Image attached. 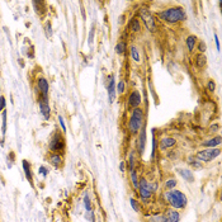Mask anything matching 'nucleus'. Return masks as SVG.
<instances>
[{
  "mask_svg": "<svg viewBox=\"0 0 222 222\" xmlns=\"http://www.w3.org/2000/svg\"><path fill=\"white\" fill-rule=\"evenodd\" d=\"M196 48L198 50V52H199V53H203V55H204V52H206V50H207V45L204 43V42H203V41H200V42H198V43H197Z\"/></svg>",
  "mask_w": 222,
  "mask_h": 222,
  "instance_id": "28",
  "label": "nucleus"
},
{
  "mask_svg": "<svg viewBox=\"0 0 222 222\" xmlns=\"http://www.w3.org/2000/svg\"><path fill=\"white\" fill-rule=\"evenodd\" d=\"M116 91L119 93V94L125 93V81H123V80H121V81L116 85Z\"/></svg>",
  "mask_w": 222,
  "mask_h": 222,
  "instance_id": "31",
  "label": "nucleus"
},
{
  "mask_svg": "<svg viewBox=\"0 0 222 222\" xmlns=\"http://www.w3.org/2000/svg\"><path fill=\"white\" fill-rule=\"evenodd\" d=\"M84 206H85V210L87 211H91V200H90L88 192L84 194Z\"/></svg>",
  "mask_w": 222,
  "mask_h": 222,
  "instance_id": "24",
  "label": "nucleus"
},
{
  "mask_svg": "<svg viewBox=\"0 0 222 222\" xmlns=\"http://www.w3.org/2000/svg\"><path fill=\"white\" fill-rule=\"evenodd\" d=\"M23 169H24V174H26L27 180L29 183H32V169H31L29 162L27 160H23Z\"/></svg>",
  "mask_w": 222,
  "mask_h": 222,
  "instance_id": "21",
  "label": "nucleus"
},
{
  "mask_svg": "<svg viewBox=\"0 0 222 222\" xmlns=\"http://www.w3.org/2000/svg\"><path fill=\"white\" fill-rule=\"evenodd\" d=\"M178 173H179V175H180L183 179H185L188 183H193V180H194L193 173H192L190 170H188V169H179Z\"/></svg>",
  "mask_w": 222,
  "mask_h": 222,
  "instance_id": "17",
  "label": "nucleus"
},
{
  "mask_svg": "<svg viewBox=\"0 0 222 222\" xmlns=\"http://www.w3.org/2000/svg\"><path fill=\"white\" fill-rule=\"evenodd\" d=\"M185 45H187L188 51L193 52L196 50V46H197V37H196V36H193V34L188 36L187 39H185Z\"/></svg>",
  "mask_w": 222,
  "mask_h": 222,
  "instance_id": "15",
  "label": "nucleus"
},
{
  "mask_svg": "<svg viewBox=\"0 0 222 222\" xmlns=\"http://www.w3.org/2000/svg\"><path fill=\"white\" fill-rule=\"evenodd\" d=\"M37 87H38V90L41 91V98L43 99H48V89H50V85H48V81L46 80L45 77H39L37 80Z\"/></svg>",
  "mask_w": 222,
  "mask_h": 222,
  "instance_id": "12",
  "label": "nucleus"
},
{
  "mask_svg": "<svg viewBox=\"0 0 222 222\" xmlns=\"http://www.w3.org/2000/svg\"><path fill=\"white\" fill-rule=\"evenodd\" d=\"M38 105H39V112H41V114L45 117V119L48 121L50 117H51V108H50V104H48V99L39 98Z\"/></svg>",
  "mask_w": 222,
  "mask_h": 222,
  "instance_id": "11",
  "label": "nucleus"
},
{
  "mask_svg": "<svg viewBox=\"0 0 222 222\" xmlns=\"http://www.w3.org/2000/svg\"><path fill=\"white\" fill-rule=\"evenodd\" d=\"M214 41H216V46H217V51L220 52L221 51V45H220V39H218V36L214 34Z\"/></svg>",
  "mask_w": 222,
  "mask_h": 222,
  "instance_id": "39",
  "label": "nucleus"
},
{
  "mask_svg": "<svg viewBox=\"0 0 222 222\" xmlns=\"http://www.w3.org/2000/svg\"><path fill=\"white\" fill-rule=\"evenodd\" d=\"M5 105H6V100L2 95V97H0V111H4L5 109Z\"/></svg>",
  "mask_w": 222,
  "mask_h": 222,
  "instance_id": "37",
  "label": "nucleus"
},
{
  "mask_svg": "<svg viewBox=\"0 0 222 222\" xmlns=\"http://www.w3.org/2000/svg\"><path fill=\"white\" fill-rule=\"evenodd\" d=\"M138 189H140V197L144 202H147V200L152 197L154 188L146 179H141L138 182Z\"/></svg>",
  "mask_w": 222,
  "mask_h": 222,
  "instance_id": "8",
  "label": "nucleus"
},
{
  "mask_svg": "<svg viewBox=\"0 0 222 222\" xmlns=\"http://www.w3.org/2000/svg\"><path fill=\"white\" fill-rule=\"evenodd\" d=\"M188 160H189L188 162L190 164V165H192V166H194V168H200V165H202V164H200V161L196 160V159H194V157H192V156L189 157V159H188Z\"/></svg>",
  "mask_w": 222,
  "mask_h": 222,
  "instance_id": "32",
  "label": "nucleus"
},
{
  "mask_svg": "<svg viewBox=\"0 0 222 222\" xmlns=\"http://www.w3.org/2000/svg\"><path fill=\"white\" fill-rule=\"evenodd\" d=\"M131 180H132V184L133 187L137 189L138 188V178H137V173H136V170H131Z\"/></svg>",
  "mask_w": 222,
  "mask_h": 222,
  "instance_id": "25",
  "label": "nucleus"
},
{
  "mask_svg": "<svg viewBox=\"0 0 222 222\" xmlns=\"http://www.w3.org/2000/svg\"><path fill=\"white\" fill-rule=\"evenodd\" d=\"M194 63H196V66H197L198 69H203V67H206V65H207V57H206L203 53H198V55L196 56Z\"/></svg>",
  "mask_w": 222,
  "mask_h": 222,
  "instance_id": "19",
  "label": "nucleus"
},
{
  "mask_svg": "<svg viewBox=\"0 0 222 222\" xmlns=\"http://www.w3.org/2000/svg\"><path fill=\"white\" fill-rule=\"evenodd\" d=\"M50 162L52 164L55 168H60L62 165V156L60 154H53L50 157Z\"/></svg>",
  "mask_w": 222,
  "mask_h": 222,
  "instance_id": "20",
  "label": "nucleus"
},
{
  "mask_svg": "<svg viewBox=\"0 0 222 222\" xmlns=\"http://www.w3.org/2000/svg\"><path fill=\"white\" fill-rule=\"evenodd\" d=\"M128 29H130L131 32H135L137 33L141 31V23H140V19L137 18H132L130 20V23H128Z\"/></svg>",
  "mask_w": 222,
  "mask_h": 222,
  "instance_id": "18",
  "label": "nucleus"
},
{
  "mask_svg": "<svg viewBox=\"0 0 222 222\" xmlns=\"http://www.w3.org/2000/svg\"><path fill=\"white\" fill-rule=\"evenodd\" d=\"M130 55H131L132 60H133L135 62H140V61H141L140 51H138V48L136 47V46H131V47H130Z\"/></svg>",
  "mask_w": 222,
  "mask_h": 222,
  "instance_id": "22",
  "label": "nucleus"
},
{
  "mask_svg": "<svg viewBox=\"0 0 222 222\" xmlns=\"http://www.w3.org/2000/svg\"><path fill=\"white\" fill-rule=\"evenodd\" d=\"M59 123H60V126H61V128H62V131L65 132V131H66V125H65V121H63V118H62L61 116H59Z\"/></svg>",
  "mask_w": 222,
  "mask_h": 222,
  "instance_id": "38",
  "label": "nucleus"
},
{
  "mask_svg": "<svg viewBox=\"0 0 222 222\" xmlns=\"http://www.w3.org/2000/svg\"><path fill=\"white\" fill-rule=\"evenodd\" d=\"M157 17L169 24H175L187 19V13L182 6H171L165 10L157 12Z\"/></svg>",
  "mask_w": 222,
  "mask_h": 222,
  "instance_id": "1",
  "label": "nucleus"
},
{
  "mask_svg": "<svg viewBox=\"0 0 222 222\" xmlns=\"http://www.w3.org/2000/svg\"><path fill=\"white\" fill-rule=\"evenodd\" d=\"M119 170L122 171V173L125 171V161H121V162H119Z\"/></svg>",
  "mask_w": 222,
  "mask_h": 222,
  "instance_id": "40",
  "label": "nucleus"
},
{
  "mask_svg": "<svg viewBox=\"0 0 222 222\" xmlns=\"http://www.w3.org/2000/svg\"><path fill=\"white\" fill-rule=\"evenodd\" d=\"M156 154V138H155V130H152V150H151V160H155Z\"/></svg>",
  "mask_w": 222,
  "mask_h": 222,
  "instance_id": "27",
  "label": "nucleus"
},
{
  "mask_svg": "<svg viewBox=\"0 0 222 222\" xmlns=\"http://www.w3.org/2000/svg\"><path fill=\"white\" fill-rule=\"evenodd\" d=\"M218 128H220L218 125H213V126H211L210 130H211V131H216V130H218Z\"/></svg>",
  "mask_w": 222,
  "mask_h": 222,
  "instance_id": "41",
  "label": "nucleus"
},
{
  "mask_svg": "<svg viewBox=\"0 0 222 222\" xmlns=\"http://www.w3.org/2000/svg\"><path fill=\"white\" fill-rule=\"evenodd\" d=\"M105 87H107V91H108V100L112 104L114 102V99H116V81H114L113 75H109L107 77Z\"/></svg>",
  "mask_w": 222,
  "mask_h": 222,
  "instance_id": "9",
  "label": "nucleus"
},
{
  "mask_svg": "<svg viewBox=\"0 0 222 222\" xmlns=\"http://www.w3.org/2000/svg\"><path fill=\"white\" fill-rule=\"evenodd\" d=\"M65 149V137L61 135V132H55L50 140V150L56 154L63 151Z\"/></svg>",
  "mask_w": 222,
  "mask_h": 222,
  "instance_id": "5",
  "label": "nucleus"
},
{
  "mask_svg": "<svg viewBox=\"0 0 222 222\" xmlns=\"http://www.w3.org/2000/svg\"><path fill=\"white\" fill-rule=\"evenodd\" d=\"M175 144H176V140L174 137H164L160 140V149L166 150L169 147H173Z\"/></svg>",
  "mask_w": 222,
  "mask_h": 222,
  "instance_id": "14",
  "label": "nucleus"
},
{
  "mask_svg": "<svg viewBox=\"0 0 222 222\" xmlns=\"http://www.w3.org/2000/svg\"><path fill=\"white\" fill-rule=\"evenodd\" d=\"M145 145H146V130H145V125H144L142 128L140 130V136H138V141H137L138 152L141 155L145 152Z\"/></svg>",
  "mask_w": 222,
  "mask_h": 222,
  "instance_id": "13",
  "label": "nucleus"
},
{
  "mask_svg": "<svg viewBox=\"0 0 222 222\" xmlns=\"http://www.w3.org/2000/svg\"><path fill=\"white\" fill-rule=\"evenodd\" d=\"M6 132V111H3V125H2V133L3 136H5Z\"/></svg>",
  "mask_w": 222,
  "mask_h": 222,
  "instance_id": "29",
  "label": "nucleus"
},
{
  "mask_svg": "<svg viewBox=\"0 0 222 222\" xmlns=\"http://www.w3.org/2000/svg\"><path fill=\"white\" fill-rule=\"evenodd\" d=\"M144 119H145V113L141 108H135L132 111L130 122H128V131L132 135L138 133L140 130L144 126Z\"/></svg>",
  "mask_w": 222,
  "mask_h": 222,
  "instance_id": "3",
  "label": "nucleus"
},
{
  "mask_svg": "<svg viewBox=\"0 0 222 222\" xmlns=\"http://www.w3.org/2000/svg\"><path fill=\"white\" fill-rule=\"evenodd\" d=\"M221 145V136H216L213 138H210L203 142V146L204 147H208V149H214L216 146Z\"/></svg>",
  "mask_w": 222,
  "mask_h": 222,
  "instance_id": "16",
  "label": "nucleus"
},
{
  "mask_svg": "<svg viewBox=\"0 0 222 222\" xmlns=\"http://www.w3.org/2000/svg\"><path fill=\"white\" fill-rule=\"evenodd\" d=\"M38 173H39V175L47 176V175H48V169H47V168H45V166H39V169H38Z\"/></svg>",
  "mask_w": 222,
  "mask_h": 222,
  "instance_id": "36",
  "label": "nucleus"
},
{
  "mask_svg": "<svg viewBox=\"0 0 222 222\" xmlns=\"http://www.w3.org/2000/svg\"><path fill=\"white\" fill-rule=\"evenodd\" d=\"M130 203H131V207L133 208V211H135V212H140V206H138V203H137V200H135V199H132V198H131Z\"/></svg>",
  "mask_w": 222,
  "mask_h": 222,
  "instance_id": "34",
  "label": "nucleus"
},
{
  "mask_svg": "<svg viewBox=\"0 0 222 222\" xmlns=\"http://www.w3.org/2000/svg\"><path fill=\"white\" fill-rule=\"evenodd\" d=\"M165 198L168 200V203L175 210L185 208V206L188 203L187 196H185L183 192L176 190V189H170L169 192H166Z\"/></svg>",
  "mask_w": 222,
  "mask_h": 222,
  "instance_id": "2",
  "label": "nucleus"
},
{
  "mask_svg": "<svg viewBox=\"0 0 222 222\" xmlns=\"http://www.w3.org/2000/svg\"><path fill=\"white\" fill-rule=\"evenodd\" d=\"M140 17L142 19V22L145 23V26L147 27V29L150 32H155L156 31V22H155V18L151 14L147 8H141L140 9Z\"/></svg>",
  "mask_w": 222,
  "mask_h": 222,
  "instance_id": "7",
  "label": "nucleus"
},
{
  "mask_svg": "<svg viewBox=\"0 0 222 222\" xmlns=\"http://www.w3.org/2000/svg\"><path fill=\"white\" fill-rule=\"evenodd\" d=\"M128 164H130V169L135 170V155H133V151L130 154V160H128Z\"/></svg>",
  "mask_w": 222,
  "mask_h": 222,
  "instance_id": "35",
  "label": "nucleus"
},
{
  "mask_svg": "<svg viewBox=\"0 0 222 222\" xmlns=\"http://www.w3.org/2000/svg\"><path fill=\"white\" fill-rule=\"evenodd\" d=\"M180 214L174 210H168L164 214H155L149 220V222H179Z\"/></svg>",
  "mask_w": 222,
  "mask_h": 222,
  "instance_id": "4",
  "label": "nucleus"
},
{
  "mask_svg": "<svg viewBox=\"0 0 222 222\" xmlns=\"http://www.w3.org/2000/svg\"><path fill=\"white\" fill-rule=\"evenodd\" d=\"M116 53L117 55H123L125 52H126V50H127V45H126V42L125 41H119L118 43L116 45Z\"/></svg>",
  "mask_w": 222,
  "mask_h": 222,
  "instance_id": "23",
  "label": "nucleus"
},
{
  "mask_svg": "<svg viewBox=\"0 0 222 222\" xmlns=\"http://www.w3.org/2000/svg\"><path fill=\"white\" fill-rule=\"evenodd\" d=\"M221 154L220 149H206V150H200L197 152L196 159L200 162H210L211 160H213L214 157H217Z\"/></svg>",
  "mask_w": 222,
  "mask_h": 222,
  "instance_id": "6",
  "label": "nucleus"
},
{
  "mask_svg": "<svg viewBox=\"0 0 222 222\" xmlns=\"http://www.w3.org/2000/svg\"><path fill=\"white\" fill-rule=\"evenodd\" d=\"M141 103H142V98H141L140 91L133 90L131 94L128 95V105L135 109V108H140Z\"/></svg>",
  "mask_w": 222,
  "mask_h": 222,
  "instance_id": "10",
  "label": "nucleus"
},
{
  "mask_svg": "<svg viewBox=\"0 0 222 222\" xmlns=\"http://www.w3.org/2000/svg\"><path fill=\"white\" fill-rule=\"evenodd\" d=\"M45 32H46V37L47 38L52 37V26H51V22H50V20H47L46 24H45Z\"/></svg>",
  "mask_w": 222,
  "mask_h": 222,
  "instance_id": "26",
  "label": "nucleus"
},
{
  "mask_svg": "<svg viewBox=\"0 0 222 222\" xmlns=\"http://www.w3.org/2000/svg\"><path fill=\"white\" fill-rule=\"evenodd\" d=\"M207 89H208V91L213 93L214 90H216V83H214L213 80H208V83H207Z\"/></svg>",
  "mask_w": 222,
  "mask_h": 222,
  "instance_id": "33",
  "label": "nucleus"
},
{
  "mask_svg": "<svg viewBox=\"0 0 222 222\" xmlns=\"http://www.w3.org/2000/svg\"><path fill=\"white\" fill-rule=\"evenodd\" d=\"M91 41H93V29H91V32H90V36H89V42L91 43Z\"/></svg>",
  "mask_w": 222,
  "mask_h": 222,
  "instance_id": "42",
  "label": "nucleus"
},
{
  "mask_svg": "<svg viewBox=\"0 0 222 222\" xmlns=\"http://www.w3.org/2000/svg\"><path fill=\"white\" fill-rule=\"evenodd\" d=\"M165 187L168 189H174L176 187V180L175 179H168L166 183H165Z\"/></svg>",
  "mask_w": 222,
  "mask_h": 222,
  "instance_id": "30",
  "label": "nucleus"
}]
</instances>
